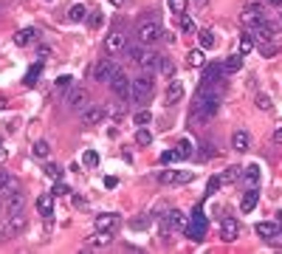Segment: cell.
Wrapping results in <instances>:
<instances>
[{"instance_id":"1","label":"cell","mask_w":282,"mask_h":254,"mask_svg":"<svg viewBox=\"0 0 282 254\" xmlns=\"http://www.w3.org/2000/svg\"><path fill=\"white\" fill-rule=\"evenodd\" d=\"M206 232H209V220H206V215L201 212V206L189 215V220H186V229L184 235L192 240V243H201L203 237H206Z\"/></svg>"},{"instance_id":"2","label":"cell","mask_w":282,"mask_h":254,"mask_svg":"<svg viewBox=\"0 0 282 254\" xmlns=\"http://www.w3.org/2000/svg\"><path fill=\"white\" fill-rule=\"evenodd\" d=\"M186 220H189V218H186L181 209H169L167 218H164V223H161V235L169 237L172 232H184V229H186Z\"/></svg>"},{"instance_id":"3","label":"cell","mask_w":282,"mask_h":254,"mask_svg":"<svg viewBox=\"0 0 282 254\" xmlns=\"http://www.w3.org/2000/svg\"><path fill=\"white\" fill-rule=\"evenodd\" d=\"M161 37H164V28H161V23H155V20H144V23H139V40H141L144 45L158 43Z\"/></svg>"},{"instance_id":"4","label":"cell","mask_w":282,"mask_h":254,"mask_svg":"<svg viewBox=\"0 0 282 254\" xmlns=\"http://www.w3.org/2000/svg\"><path fill=\"white\" fill-rule=\"evenodd\" d=\"M110 88H113V93L119 99H127L133 93V79L124 74L122 68H116V74H113V79H110Z\"/></svg>"},{"instance_id":"5","label":"cell","mask_w":282,"mask_h":254,"mask_svg":"<svg viewBox=\"0 0 282 254\" xmlns=\"http://www.w3.org/2000/svg\"><path fill=\"white\" fill-rule=\"evenodd\" d=\"M192 156V147H189V141H181L175 147H169L161 153V164H178V161H184V158Z\"/></svg>"},{"instance_id":"6","label":"cell","mask_w":282,"mask_h":254,"mask_svg":"<svg viewBox=\"0 0 282 254\" xmlns=\"http://www.w3.org/2000/svg\"><path fill=\"white\" fill-rule=\"evenodd\" d=\"M130 96L136 99V102H141V105L152 96V79L147 77V74L139 77V79H133V93H130Z\"/></svg>"},{"instance_id":"7","label":"cell","mask_w":282,"mask_h":254,"mask_svg":"<svg viewBox=\"0 0 282 254\" xmlns=\"http://www.w3.org/2000/svg\"><path fill=\"white\" fill-rule=\"evenodd\" d=\"M195 178V172H189V169H164L158 175V181L164 186H172V184H189Z\"/></svg>"},{"instance_id":"8","label":"cell","mask_w":282,"mask_h":254,"mask_svg":"<svg viewBox=\"0 0 282 254\" xmlns=\"http://www.w3.org/2000/svg\"><path fill=\"white\" fill-rule=\"evenodd\" d=\"M251 37H254L257 43H271L274 37H277V23H271V20H260L257 26H251Z\"/></svg>"},{"instance_id":"9","label":"cell","mask_w":282,"mask_h":254,"mask_svg":"<svg viewBox=\"0 0 282 254\" xmlns=\"http://www.w3.org/2000/svg\"><path fill=\"white\" fill-rule=\"evenodd\" d=\"M240 20H243V26L251 28V26H257L260 20H265V9L260 6V3H254V0H251V3H246V9H243Z\"/></svg>"},{"instance_id":"10","label":"cell","mask_w":282,"mask_h":254,"mask_svg":"<svg viewBox=\"0 0 282 254\" xmlns=\"http://www.w3.org/2000/svg\"><path fill=\"white\" fill-rule=\"evenodd\" d=\"M3 209H6V215H20V212L26 209V195L23 192H6V206H3Z\"/></svg>"},{"instance_id":"11","label":"cell","mask_w":282,"mask_h":254,"mask_svg":"<svg viewBox=\"0 0 282 254\" xmlns=\"http://www.w3.org/2000/svg\"><path fill=\"white\" fill-rule=\"evenodd\" d=\"M220 237L226 240V243H234L240 237V223L237 218H223L220 220Z\"/></svg>"},{"instance_id":"12","label":"cell","mask_w":282,"mask_h":254,"mask_svg":"<svg viewBox=\"0 0 282 254\" xmlns=\"http://www.w3.org/2000/svg\"><path fill=\"white\" fill-rule=\"evenodd\" d=\"M122 226V218L116 212H105V215H96V229L99 232H116Z\"/></svg>"},{"instance_id":"13","label":"cell","mask_w":282,"mask_h":254,"mask_svg":"<svg viewBox=\"0 0 282 254\" xmlns=\"http://www.w3.org/2000/svg\"><path fill=\"white\" fill-rule=\"evenodd\" d=\"M113 74H116V65L110 60H99L96 65H93V79H96V82H110Z\"/></svg>"},{"instance_id":"14","label":"cell","mask_w":282,"mask_h":254,"mask_svg":"<svg viewBox=\"0 0 282 254\" xmlns=\"http://www.w3.org/2000/svg\"><path fill=\"white\" fill-rule=\"evenodd\" d=\"M164 99H167V105H178V102L184 99V82H181V79H169Z\"/></svg>"},{"instance_id":"15","label":"cell","mask_w":282,"mask_h":254,"mask_svg":"<svg viewBox=\"0 0 282 254\" xmlns=\"http://www.w3.org/2000/svg\"><path fill=\"white\" fill-rule=\"evenodd\" d=\"M243 184L248 186V189H260V164H248L243 167Z\"/></svg>"},{"instance_id":"16","label":"cell","mask_w":282,"mask_h":254,"mask_svg":"<svg viewBox=\"0 0 282 254\" xmlns=\"http://www.w3.org/2000/svg\"><path fill=\"white\" fill-rule=\"evenodd\" d=\"M88 90H85V88H73V90H70V93H68V105L70 107H73V110H85V107H88Z\"/></svg>"},{"instance_id":"17","label":"cell","mask_w":282,"mask_h":254,"mask_svg":"<svg viewBox=\"0 0 282 254\" xmlns=\"http://www.w3.org/2000/svg\"><path fill=\"white\" fill-rule=\"evenodd\" d=\"M110 240H113V232H93V235L85 240V246L88 249H105V246H110Z\"/></svg>"},{"instance_id":"18","label":"cell","mask_w":282,"mask_h":254,"mask_svg":"<svg viewBox=\"0 0 282 254\" xmlns=\"http://www.w3.org/2000/svg\"><path fill=\"white\" fill-rule=\"evenodd\" d=\"M40 37V31L37 28H20L17 34H14V45H20V48H26V45H31Z\"/></svg>"},{"instance_id":"19","label":"cell","mask_w":282,"mask_h":254,"mask_svg":"<svg viewBox=\"0 0 282 254\" xmlns=\"http://www.w3.org/2000/svg\"><path fill=\"white\" fill-rule=\"evenodd\" d=\"M105 48H107V54L124 51V34H119V31H110V34H107V40H105Z\"/></svg>"},{"instance_id":"20","label":"cell","mask_w":282,"mask_h":254,"mask_svg":"<svg viewBox=\"0 0 282 254\" xmlns=\"http://www.w3.org/2000/svg\"><path fill=\"white\" fill-rule=\"evenodd\" d=\"M105 116H107L105 107H85L82 110V124H99Z\"/></svg>"},{"instance_id":"21","label":"cell","mask_w":282,"mask_h":254,"mask_svg":"<svg viewBox=\"0 0 282 254\" xmlns=\"http://www.w3.org/2000/svg\"><path fill=\"white\" fill-rule=\"evenodd\" d=\"M231 147L237 150V153H246V150L251 147V136H248L246 130H234V136H231Z\"/></svg>"},{"instance_id":"22","label":"cell","mask_w":282,"mask_h":254,"mask_svg":"<svg viewBox=\"0 0 282 254\" xmlns=\"http://www.w3.org/2000/svg\"><path fill=\"white\" fill-rule=\"evenodd\" d=\"M198 43H201L203 51H212V48L217 45V37H214L212 28H201V31H198Z\"/></svg>"},{"instance_id":"23","label":"cell","mask_w":282,"mask_h":254,"mask_svg":"<svg viewBox=\"0 0 282 254\" xmlns=\"http://www.w3.org/2000/svg\"><path fill=\"white\" fill-rule=\"evenodd\" d=\"M37 209H40L43 218H51V215H54V195L51 192L40 195V198H37Z\"/></svg>"},{"instance_id":"24","label":"cell","mask_w":282,"mask_h":254,"mask_svg":"<svg viewBox=\"0 0 282 254\" xmlns=\"http://www.w3.org/2000/svg\"><path fill=\"white\" fill-rule=\"evenodd\" d=\"M158 62H161V57L155 51H141V57H139V65L144 71H152V68H158Z\"/></svg>"},{"instance_id":"25","label":"cell","mask_w":282,"mask_h":254,"mask_svg":"<svg viewBox=\"0 0 282 254\" xmlns=\"http://www.w3.org/2000/svg\"><path fill=\"white\" fill-rule=\"evenodd\" d=\"M260 203V189H248L243 195V201H240V209L243 212H254V206Z\"/></svg>"},{"instance_id":"26","label":"cell","mask_w":282,"mask_h":254,"mask_svg":"<svg viewBox=\"0 0 282 254\" xmlns=\"http://www.w3.org/2000/svg\"><path fill=\"white\" fill-rule=\"evenodd\" d=\"M68 20H70V23H82V20H88V6L73 3V6L68 9Z\"/></svg>"},{"instance_id":"27","label":"cell","mask_w":282,"mask_h":254,"mask_svg":"<svg viewBox=\"0 0 282 254\" xmlns=\"http://www.w3.org/2000/svg\"><path fill=\"white\" fill-rule=\"evenodd\" d=\"M186 65H189V68H203V65H206L203 48H192V51L186 54Z\"/></svg>"},{"instance_id":"28","label":"cell","mask_w":282,"mask_h":254,"mask_svg":"<svg viewBox=\"0 0 282 254\" xmlns=\"http://www.w3.org/2000/svg\"><path fill=\"white\" fill-rule=\"evenodd\" d=\"M277 229H280L277 223H268V220H263V223H257V226H254V232L263 237V240H271V237L277 235Z\"/></svg>"},{"instance_id":"29","label":"cell","mask_w":282,"mask_h":254,"mask_svg":"<svg viewBox=\"0 0 282 254\" xmlns=\"http://www.w3.org/2000/svg\"><path fill=\"white\" fill-rule=\"evenodd\" d=\"M40 74H43V65H31V68L26 71V77H23V85H26V88H34L37 82H40Z\"/></svg>"},{"instance_id":"30","label":"cell","mask_w":282,"mask_h":254,"mask_svg":"<svg viewBox=\"0 0 282 254\" xmlns=\"http://www.w3.org/2000/svg\"><path fill=\"white\" fill-rule=\"evenodd\" d=\"M158 71H161V77H164V79H175V62L169 60V57H161Z\"/></svg>"},{"instance_id":"31","label":"cell","mask_w":282,"mask_h":254,"mask_svg":"<svg viewBox=\"0 0 282 254\" xmlns=\"http://www.w3.org/2000/svg\"><path fill=\"white\" fill-rule=\"evenodd\" d=\"M178 20H181V28H184V34H195V37H198V31H201V28H198V23H195L189 14H178Z\"/></svg>"},{"instance_id":"32","label":"cell","mask_w":282,"mask_h":254,"mask_svg":"<svg viewBox=\"0 0 282 254\" xmlns=\"http://www.w3.org/2000/svg\"><path fill=\"white\" fill-rule=\"evenodd\" d=\"M223 68H226V74H234V71H240V68H243V54H231V57H229V60H226V62H223Z\"/></svg>"},{"instance_id":"33","label":"cell","mask_w":282,"mask_h":254,"mask_svg":"<svg viewBox=\"0 0 282 254\" xmlns=\"http://www.w3.org/2000/svg\"><path fill=\"white\" fill-rule=\"evenodd\" d=\"M254 45H257V40L251 37V31H246V34L240 37V54H243V57L254 51Z\"/></svg>"},{"instance_id":"34","label":"cell","mask_w":282,"mask_h":254,"mask_svg":"<svg viewBox=\"0 0 282 254\" xmlns=\"http://www.w3.org/2000/svg\"><path fill=\"white\" fill-rule=\"evenodd\" d=\"M136 144H139V147H150V144H152L150 127H139V133H136Z\"/></svg>"},{"instance_id":"35","label":"cell","mask_w":282,"mask_h":254,"mask_svg":"<svg viewBox=\"0 0 282 254\" xmlns=\"http://www.w3.org/2000/svg\"><path fill=\"white\" fill-rule=\"evenodd\" d=\"M240 175H243V167H229L220 178H223V184H234V181H240Z\"/></svg>"},{"instance_id":"36","label":"cell","mask_w":282,"mask_h":254,"mask_svg":"<svg viewBox=\"0 0 282 254\" xmlns=\"http://www.w3.org/2000/svg\"><path fill=\"white\" fill-rule=\"evenodd\" d=\"M43 172L51 178V181H62V175H65V169H62V167H57V164H45Z\"/></svg>"},{"instance_id":"37","label":"cell","mask_w":282,"mask_h":254,"mask_svg":"<svg viewBox=\"0 0 282 254\" xmlns=\"http://www.w3.org/2000/svg\"><path fill=\"white\" fill-rule=\"evenodd\" d=\"M34 156L37 158H48V156H51V144H48L45 139L34 141Z\"/></svg>"},{"instance_id":"38","label":"cell","mask_w":282,"mask_h":254,"mask_svg":"<svg viewBox=\"0 0 282 254\" xmlns=\"http://www.w3.org/2000/svg\"><path fill=\"white\" fill-rule=\"evenodd\" d=\"M82 164L88 167V169H96V167H99V153H96V150H88V153L82 156Z\"/></svg>"},{"instance_id":"39","label":"cell","mask_w":282,"mask_h":254,"mask_svg":"<svg viewBox=\"0 0 282 254\" xmlns=\"http://www.w3.org/2000/svg\"><path fill=\"white\" fill-rule=\"evenodd\" d=\"M189 9V0H169V11L172 14H186Z\"/></svg>"},{"instance_id":"40","label":"cell","mask_w":282,"mask_h":254,"mask_svg":"<svg viewBox=\"0 0 282 254\" xmlns=\"http://www.w3.org/2000/svg\"><path fill=\"white\" fill-rule=\"evenodd\" d=\"M133 122L139 124V127H147V124L152 122V113H150V110H139V113L133 116Z\"/></svg>"},{"instance_id":"41","label":"cell","mask_w":282,"mask_h":254,"mask_svg":"<svg viewBox=\"0 0 282 254\" xmlns=\"http://www.w3.org/2000/svg\"><path fill=\"white\" fill-rule=\"evenodd\" d=\"M254 105L260 107V110H271V107H274V102H271V96H268V93H257Z\"/></svg>"},{"instance_id":"42","label":"cell","mask_w":282,"mask_h":254,"mask_svg":"<svg viewBox=\"0 0 282 254\" xmlns=\"http://www.w3.org/2000/svg\"><path fill=\"white\" fill-rule=\"evenodd\" d=\"M54 198H65V195H70V186L62 184V181H54V189H51Z\"/></svg>"},{"instance_id":"43","label":"cell","mask_w":282,"mask_h":254,"mask_svg":"<svg viewBox=\"0 0 282 254\" xmlns=\"http://www.w3.org/2000/svg\"><path fill=\"white\" fill-rule=\"evenodd\" d=\"M9 189H11V175L6 172V169H0V192L6 195Z\"/></svg>"},{"instance_id":"44","label":"cell","mask_w":282,"mask_h":254,"mask_svg":"<svg viewBox=\"0 0 282 254\" xmlns=\"http://www.w3.org/2000/svg\"><path fill=\"white\" fill-rule=\"evenodd\" d=\"M257 48H260V54H263V57H274V54H277L274 40H271V43H257Z\"/></svg>"},{"instance_id":"45","label":"cell","mask_w":282,"mask_h":254,"mask_svg":"<svg viewBox=\"0 0 282 254\" xmlns=\"http://www.w3.org/2000/svg\"><path fill=\"white\" fill-rule=\"evenodd\" d=\"M88 23H90V28H102V23H105V11H93Z\"/></svg>"},{"instance_id":"46","label":"cell","mask_w":282,"mask_h":254,"mask_svg":"<svg viewBox=\"0 0 282 254\" xmlns=\"http://www.w3.org/2000/svg\"><path fill=\"white\" fill-rule=\"evenodd\" d=\"M220 184H223V178H217V175H214V178H209V184H206V192H209V195H214L217 189H220Z\"/></svg>"},{"instance_id":"47","label":"cell","mask_w":282,"mask_h":254,"mask_svg":"<svg viewBox=\"0 0 282 254\" xmlns=\"http://www.w3.org/2000/svg\"><path fill=\"white\" fill-rule=\"evenodd\" d=\"M70 79H73V77H68V74H62V77L57 79V85H60V88H68V85H70Z\"/></svg>"},{"instance_id":"48","label":"cell","mask_w":282,"mask_h":254,"mask_svg":"<svg viewBox=\"0 0 282 254\" xmlns=\"http://www.w3.org/2000/svg\"><path fill=\"white\" fill-rule=\"evenodd\" d=\"M268 243H271V246H282V229H277V235H274Z\"/></svg>"},{"instance_id":"49","label":"cell","mask_w":282,"mask_h":254,"mask_svg":"<svg viewBox=\"0 0 282 254\" xmlns=\"http://www.w3.org/2000/svg\"><path fill=\"white\" fill-rule=\"evenodd\" d=\"M116 184H119V181H116L113 175H107V178H105V186H107V189H116Z\"/></svg>"},{"instance_id":"50","label":"cell","mask_w":282,"mask_h":254,"mask_svg":"<svg viewBox=\"0 0 282 254\" xmlns=\"http://www.w3.org/2000/svg\"><path fill=\"white\" fill-rule=\"evenodd\" d=\"M161 40H164V43H169V45H172V43H175V34H169V31H164V37H161Z\"/></svg>"},{"instance_id":"51","label":"cell","mask_w":282,"mask_h":254,"mask_svg":"<svg viewBox=\"0 0 282 254\" xmlns=\"http://www.w3.org/2000/svg\"><path fill=\"white\" fill-rule=\"evenodd\" d=\"M195 3V9H206V6H209V0H192Z\"/></svg>"},{"instance_id":"52","label":"cell","mask_w":282,"mask_h":254,"mask_svg":"<svg viewBox=\"0 0 282 254\" xmlns=\"http://www.w3.org/2000/svg\"><path fill=\"white\" fill-rule=\"evenodd\" d=\"M274 141H277V144H282V127L277 133H274Z\"/></svg>"},{"instance_id":"53","label":"cell","mask_w":282,"mask_h":254,"mask_svg":"<svg viewBox=\"0 0 282 254\" xmlns=\"http://www.w3.org/2000/svg\"><path fill=\"white\" fill-rule=\"evenodd\" d=\"M113 6H124V3H130V0H110Z\"/></svg>"},{"instance_id":"54","label":"cell","mask_w":282,"mask_h":254,"mask_svg":"<svg viewBox=\"0 0 282 254\" xmlns=\"http://www.w3.org/2000/svg\"><path fill=\"white\" fill-rule=\"evenodd\" d=\"M265 3H271V6H280V9H282V0H265Z\"/></svg>"},{"instance_id":"55","label":"cell","mask_w":282,"mask_h":254,"mask_svg":"<svg viewBox=\"0 0 282 254\" xmlns=\"http://www.w3.org/2000/svg\"><path fill=\"white\" fill-rule=\"evenodd\" d=\"M3 158H6V150H3V147H0V161H3Z\"/></svg>"},{"instance_id":"56","label":"cell","mask_w":282,"mask_h":254,"mask_svg":"<svg viewBox=\"0 0 282 254\" xmlns=\"http://www.w3.org/2000/svg\"><path fill=\"white\" fill-rule=\"evenodd\" d=\"M277 220H280V223H282V209H280V212H277Z\"/></svg>"},{"instance_id":"57","label":"cell","mask_w":282,"mask_h":254,"mask_svg":"<svg viewBox=\"0 0 282 254\" xmlns=\"http://www.w3.org/2000/svg\"><path fill=\"white\" fill-rule=\"evenodd\" d=\"M3 107H6V102H3V99H0V110H3Z\"/></svg>"},{"instance_id":"58","label":"cell","mask_w":282,"mask_h":254,"mask_svg":"<svg viewBox=\"0 0 282 254\" xmlns=\"http://www.w3.org/2000/svg\"><path fill=\"white\" fill-rule=\"evenodd\" d=\"M280 23H282V11H280Z\"/></svg>"},{"instance_id":"59","label":"cell","mask_w":282,"mask_h":254,"mask_svg":"<svg viewBox=\"0 0 282 254\" xmlns=\"http://www.w3.org/2000/svg\"><path fill=\"white\" fill-rule=\"evenodd\" d=\"M0 147H3V139H0Z\"/></svg>"},{"instance_id":"60","label":"cell","mask_w":282,"mask_h":254,"mask_svg":"<svg viewBox=\"0 0 282 254\" xmlns=\"http://www.w3.org/2000/svg\"><path fill=\"white\" fill-rule=\"evenodd\" d=\"M48 3H51V0H48Z\"/></svg>"},{"instance_id":"61","label":"cell","mask_w":282,"mask_h":254,"mask_svg":"<svg viewBox=\"0 0 282 254\" xmlns=\"http://www.w3.org/2000/svg\"><path fill=\"white\" fill-rule=\"evenodd\" d=\"M0 209H3V206H0Z\"/></svg>"}]
</instances>
